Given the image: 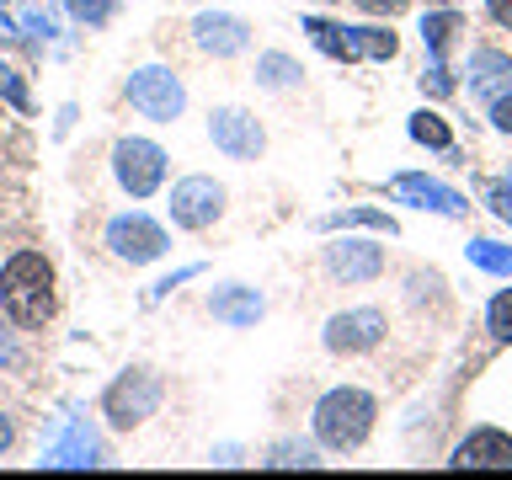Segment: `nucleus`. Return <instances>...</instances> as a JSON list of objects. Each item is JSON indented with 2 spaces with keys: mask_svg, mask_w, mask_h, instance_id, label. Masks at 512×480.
Instances as JSON below:
<instances>
[{
  "mask_svg": "<svg viewBox=\"0 0 512 480\" xmlns=\"http://www.w3.org/2000/svg\"><path fill=\"white\" fill-rule=\"evenodd\" d=\"M0 304L16 326H43L54 315V267L38 251H16L0 267Z\"/></svg>",
  "mask_w": 512,
  "mask_h": 480,
  "instance_id": "nucleus-1",
  "label": "nucleus"
},
{
  "mask_svg": "<svg viewBox=\"0 0 512 480\" xmlns=\"http://www.w3.org/2000/svg\"><path fill=\"white\" fill-rule=\"evenodd\" d=\"M374 416H379L374 395L342 384V390H331V395L315 406V438L326 443V448H342V454H352V448H363V438L374 432Z\"/></svg>",
  "mask_w": 512,
  "mask_h": 480,
  "instance_id": "nucleus-2",
  "label": "nucleus"
},
{
  "mask_svg": "<svg viewBox=\"0 0 512 480\" xmlns=\"http://www.w3.org/2000/svg\"><path fill=\"white\" fill-rule=\"evenodd\" d=\"M128 102H134L150 123H171V118H182L187 91H182V80H176L171 70H160V64H144V70L128 75Z\"/></svg>",
  "mask_w": 512,
  "mask_h": 480,
  "instance_id": "nucleus-3",
  "label": "nucleus"
},
{
  "mask_svg": "<svg viewBox=\"0 0 512 480\" xmlns=\"http://www.w3.org/2000/svg\"><path fill=\"white\" fill-rule=\"evenodd\" d=\"M112 166H118V182L128 198H150L160 187V176H166V150L150 139H123L118 150H112Z\"/></svg>",
  "mask_w": 512,
  "mask_h": 480,
  "instance_id": "nucleus-4",
  "label": "nucleus"
},
{
  "mask_svg": "<svg viewBox=\"0 0 512 480\" xmlns=\"http://www.w3.org/2000/svg\"><path fill=\"white\" fill-rule=\"evenodd\" d=\"M155 406H160V379H155V374H144V368L123 374V379L107 390V422H112V427H123V432H128V427H139Z\"/></svg>",
  "mask_w": 512,
  "mask_h": 480,
  "instance_id": "nucleus-5",
  "label": "nucleus"
},
{
  "mask_svg": "<svg viewBox=\"0 0 512 480\" xmlns=\"http://www.w3.org/2000/svg\"><path fill=\"white\" fill-rule=\"evenodd\" d=\"M107 246H112V256H123L128 267H139V262L166 256V230L144 214H123V219L107 224Z\"/></svg>",
  "mask_w": 512,
  "mask_h": 480,
  "instance_id": "nucleus-6",
  "label": "nucleus"
},
{
  "mask_svg": "<svg viewBox=\"0 0 512 480\" xmlns=\"http://www.w3.org/2000/svg\"><path fill=\"white\" fill-rule=\"evenodd\" d=\"M224 208V187L208 182V176H187V182L171 187V219L182 230H208Z\"/></svg>",
  "mask_w": 512,
  "mask_h": 480,
  "instance_id": "nucleus-7",
  "label": "nucleus"
},
{
  "mask_svg": "<svg viewBox=\"0 0 512 480\" xmlns=\"http://www.w3.org/2000/svg\"><path fill=\"white\" fill-rule=\"evenodd\" d=\"M384 336H390L384 310H347V315H336L326 326V347L342 352V358H352V352H374Z\"/></svg>",
  "mask_w": 512,
  "mask_h": 480,
  "instance_id": "nucleus-8",
  "label": "nucleus"
},
{
  "mask_svg": "<svg viewBox=\"0 0 512 480\" xmlns=\"http://www.w3.org/2000/svg\"><path fill=\"white\" fill-rule=\"evenodd\" d=\"M208 134H214V144L230 160H256L262 155V128H256L251 112H240V107H219L214 118H208Z\"/></svg>",
  "mask_w": 512,
  "mask_h": 480,
  "instance_id": "nucleus-9",
  "label": "nucleus"
},
{
  "mask_svg": "<svg viewBox=\"0 0 512 480\" xmlns=\"http://www.w3.org/2000/svg\"><path fill=\"white\" fill-rule=\"evenodd\" d=\"M454 470H512V438L496 427H475L470 438L454 448Z\"/></svg>",
  "mask_w": 512,
  "mask_h": 480,
  "instance_id": "nucleus-10",
  "label": "nucleus"
},
{
  "mask_svg": "<svg viewBox=\"0 0 512 480\" xmlns=\"http://www.w3.org/2000/svg\"><path fill=\"white\" fill-rule=\"evenodd\" d=\"M390 198L400 203H416V208H432V214H464V198L454 187H443V182H432V176H395L390 182Z\"/></svg>",
  "mask_w": 512,
  "mask_h": 480,
  "instance_id": "nucleus-11",
  "label": "nucleus"
},
{
  "mask_svg": "<svg viewBox=\"0 0 512 480\" xmlns=\"http://www.w3.org/2000/svg\"><path fill=\"white\" fill-rule=\"evenodd\" d=\"M326 267L342 283H368V278H379V272H384V251L368 246V240H342V246L326 251Z\"/></svg>",
  "mask_w": 512,
  "mask_h": 480,
  "instance_id": "nucleus-12",
  "label": "nucleus"
},
{
  "mask_svg": "<svg viewBox=\"0 0 512 480\" xmlns=\"http://www.w3.org/2000/svg\"><path fill=\"white\" fill-rule=\"evenodd\" d=\"M80 464H102V443H96V432L86 422H70V432L43 454V470H80Z\"/></svg>",
  "mask_w": 512,
  "mask_h": 480,
  "instance_id": "nucleus-13",
  "label": "nucleus"
},
{
  "mask_svg": "<svg viewBox=\"0 0 512 480\" xmlns=\"http://www.w3.org/2000/svg\"><path fill=\"white\" fill-rule=\"evenodd\" d=\"M192 32H198V43L208 48V54H219V59H230V54H240V48L251 43V27L240 22V16H224V11H203L198 22H192Z\"/></svg>",
  "mask_w": 512,
  "mask_h": 480,
  "instance_id": "nucleus-14",
  "label": "nucleus"
},
{
  "mask_svg": "<svg viewBox=\"0 0 512 480\" xmlns=\"http://www.w3.org/2000/svg\"><path fill=\"white\" fill-rule=\"evenodd\" d=\"M512 91V59L496 54V48H480V54H470V96L475 102H496V96Z\"/></svg>",
  "mask_w": 512,
  "mask_h": 480,
  "instance_id": "nucleus-15",
  "label": "nucleus"
},
{
  "mask_svg": "<svg viewBox=\"0 0 512 480\" xmlns=\"http://www.w3.org/2000/svg\"><path fill=\"white\" fill-rule=\"evenodd\" d=\"M208 310H214V320H224V326H256V320H262V294L230 283V288H219V294L208 299Z\"/></svg>",
  "mask_w": 512,
  "mask_h": 480,
  "instance_id": "nucleus-16",
  "label": "nucleus"
},
{
  "mask_svg": "<svg viewBox=\"0 0 512 480\" xmlns=\"http://www.w3.org/2000/svg\"><path fill=\"white\" fill-rule=\"evenodd\" d=\"M347 38H352V59H395L400 48V38L384 27H347Z\"/></svg>",
  "mask_w": 512,
  "mask_h": 480,
  "instance_id": "nucleus-17",
  "label": "nucleus"
},
{
  "mask_svg": "<svg viewBox=\"0 0 512 480\" xmlns=\"http://www.w3.org/2000/svg\"><path fill=\"white\" fill-rule=\"evenodd\" d=\"M454 32H459V16H454V11H438V16H427V22H422V38H427L432 64H443L448 43H454Z\"/></svg>",
  "mask_w": 512,
  "mask_h": 480,
  "instance_id": "nucleus-18",
  "label": "nucleus"
},
{
  "mask_svg": "<svg viewBox=\"0 0 512 480\" xmlns=\"http://www.w3.org/2000/svg\"><path fill=\"white\" fill-rule=\"evenodd\" d=\"M470 262L486 272H502L512 278V246H496V240H470Z\"/></svg>",
  "mask_w": 512,
  "mask_h": 480,
  "instance_id": "nucleus-19",
  "label": "nucleus"
},
{
  "mask_svg": "<svg viewBox=\"0 0 512 480\" xmlns=\"http://www.w3.org/2000/svg\"><path fill=\"white\" fill-rule=\"evenodd\" d=\"M411 139H416V144H432V150H454V139H448L443 118H432V112H416V118H411Z\"/></svg>",
  "mask_w": 512,
  "mask_h": 480,
  "instance_id": "nucleus-20",
  "label": "nucleus"
},
{
  "mask_svg": "<svg viewBox=\"0 0 512 480\" xmlns=\"http://www.w3.org/2000/svg\"><path fill=\"white\" fill-rule=\"evenodd\" d=\"M486 326L496 342H512V288H502V294L491 299V310H486Z\"/></svg>",
  "mask_w": 512,
  "mask_h": 480,
  "instance_id": "nucleus-21",
  "label": "nucleus"
},
{
  "mask_svg": "<svg viewBox=\"0 0 512 480\" xmlns=\"http://www.w3.org/2000/svg\"><path fill=\"white\" fill-rule=\"evenodd\" d=\"M256 70H262V86H272V91H278V86H294V80H299V64L283 59V54H267Z\"/></svg>",
  "mask_w": 512,
  "mask_h": 480,
  "instance_id": "nucleus-22",
  "label": "nucleus"
},
{
  "mask_svg": "<svg viewBox=\"0 0 512 480\" xmlns=\"http://www.w3.org/2000/svg\"><path fill=\"white\" fill-rule=\"evenodd\" d=\"M267 464H272V470H288V464H299V470H315L320 459H315V448H310V443H283V448H272V459H267Z\"/></svg>",
  "mask_w": 512,
  "mask_h": 480,
  "instance_id": "nucleus-23",
  "label": "nucleus"
},
{
  "mask_svg": "<svg viewBox=\"0 0 512 480\" xmlns=\"http://www.w3.org/2000/svg\"><path fill=\"white\" fill-rule=\"evenodd\" d=\"M112 6H118V0H70V16H75V22H86V27H102L112 16Z\"/></svg>",
  "mask_w": 512,
  "mask_h": 480,
  "instance_id": "nucleus-24",
  "label": "nucleus"
},
{
  "mask_svg": "<svg viewBox=\"0 0 512 480\" xmlns=\"http://www.w3.org/2000/svg\"><path fill=\"white\" fill-rule=\"evenodd\" d=\"M331 224H374V230H384V235H395V224L384 219V214H374V208H347V214H336Z\"/></svg>",
  "mask_w": 512,
  "mask_h": 480,
  "instance_id": "nucleus-25",
  "label": "nucleus"
},
{
  "mask_svg": "<svg viewBox=\"0 0 512 480\" xmlns=\"http://www.w3.org/2000/svg\"><path fill=\"white\" fill-rule=\"evenodd\" d=\"M0 96H6L11 107H27V91L16 86V70H6V64H0Z\"/></svg>",
  "mask_w": 512,
  "mask_h": 480,
  "instance_id": "nucleus-26",
  "label": "nucleus"
},
{
  "mask_svg": "<svg viewBox=\"0 0 512 480\" xmlns=\"http://www.w3.org/2000/svg\"><path fill=\"white\" fill-rule=\"evenodd\" d=\"M486 198H491V208H496L502 219H512V176H507V182H496V187L486 192Z\"/></svg>",
  "mask_w": 512,
  "mask_h": 480,
  "instance_id": "nucleus-27",
  "label": "nucleus"
},
{
  "mask_svg": "<svg viewBox=\"0 0 512 480\" xmlns=\"http://www.w3.org/2000/svg\"><path fill=\"white\" fill-rule=\"evenodd\" d=\"M358 11H368V16H400V11H406V0H358Z\"/></svg>",
  "mask_w": 512,
  "mask_h": 480,
  "instance_id": "nucleus-28",
  "label": "nucleus"
},
{
  "mask_svg": "<svg viewBox=\"0 0 512 480\" xmlns=\"http://www.w3.org/2000/svg\"><path fill=\"white\" fill-rule=\"evenodd\" d=\"M491 118H496V128H502V134H512V91L491 102Z\"/></svg>",
  "mask_w": 512,
  "mask_h": 480,
  "instance_id": "nucleus-29",
  "label": "nucleus"
},
{
  "mask_svg": "<svg viewBox=\"0 0 512 480\" xmlns=\"http://www.w3.org/2000/svg\"><path fill=\"white\" fill-rule=\"evenodd\" d=\"M491 22H502V27H512V0H491Z\"/></svg>",
  "mask_w": 512,
  "mask_h": 480,
  "instance_id": "nucleus-30",
  "label": "nucleus"
},
{
  "mask_svg": "<svg viewBox=\"0 0 512 480\" xmlns=\"http://www.w3.org/2000/svg\"><path fill=\"white\" fill-rule=\"evenodd\" d=\"M22 27H27V32H38V38H48V32H54V27H48V16H27Z\"/></svg>",
  "mask_w": 512,
  "mask_h": 480,
  "instance_id": "nucleus-31",
  "label": "nucleus"
},
{
  "mask_svg": "<svg viewBox=\"0 0 512 480\" xmlns=\"http://www.w3.org/2000/svg\"><path fill=\"white\" fill-rule=\"evenodd\" d=\"M11 438H16V432H11V422H6V411H0V454L11 448Z\"/></svg>",
  "mask_w": 512,
  "mask_h": 480,
  "instance_id": "nucleus-32",
  "label": "nucleus"
},
{
  "mask_svg": "<svg viewBox=\"0 0 512 480\" xmlns=\"http://www.w3.org/2000/svg\"><path fill=\"white\" fill-rule=\"evenodd\" d=\"M0 38H16V22H11L6 11H0Z\"/></svg>",
  "mask_w": 512,
  "mask_h": 480,
  "instance_id": "nucleus-33",
  "label": "nucleus"
}]
</instances>
